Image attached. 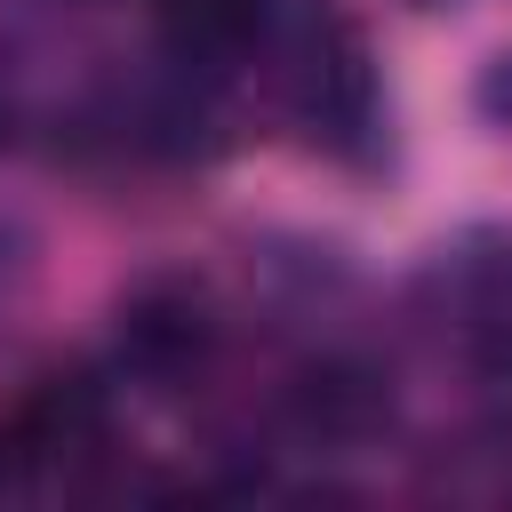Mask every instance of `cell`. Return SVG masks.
Returning a JSON list of instances; mask_svg holds the SVG:
<instances>
[{"label": "cell", "mask_w": 512, "mask_h": 512, "mask_svg": "<svg viewBox=\"0 0 512 512\" xmlns=\"http://www.w3.org/2000/svg\"><path fill=\"white\" fill-rule=\"evenodd\" d=\"M216 344V320H208V296L184 288V280H152L144 296H128L120 312V352L144 368V376H184L200 368Z\"/></svg>", "instance_id": "1"}]
</instances>
